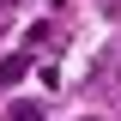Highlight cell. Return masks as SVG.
Segmentation results:
<instances>
[{"mask_svg": "<svg viewBox=\"0 0 121 121\" xmlns=\"http://www.w3.org/2000/svg\"><path fill=\"white\" fill-rule=\"evenodd\" d=\"M24 73H30V55H6L0 60V85H18Z\"/></svg>", "mask_w": 121, "mask_h": 121, "instance_id": "1", "label": "cell"}, {"mask_svg": "<svg viewBox=\"0 0 121 121\" xmlns=\"http://www.w3.org/2000/svg\"><path fill=\"white\" fill-rule=\"evenodd\" d=\"M6 121H43V103H30V97H24V103L6 109Z\"/></svg>", "mask_w": 121, "mask_h": 121, "instance_id": "2", "label": "cell"}]
</instances>
